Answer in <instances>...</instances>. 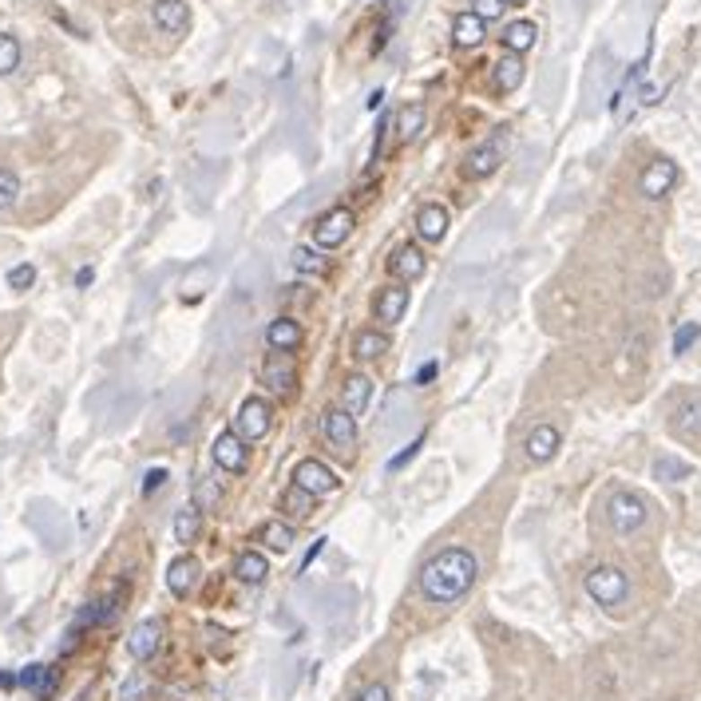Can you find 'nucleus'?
I'll return each mask as SVG.
<instances>
[{"mask_svg":"<svg viewBox=\"0 0 701 701\" xmlns=\"http://www.w3.org/2000/svg\"><path fill=\"white\" fill-rule=\"evenodd\" d=\"M476 574H479V559L468 547H444L420 571V591H425L428 602L452 607V602H460L476 587Z\"/></svg>","mask_w":701,"mask_h":701,"instance_id":"1","label":"nucleus"},{"mask_svg":"<svg viewBox=\"0 0 701 701\" xmlns=\"http://www.w3.org/2000/svg\"><path fill=\"white\" fill-rule=\"evenodd\" d=\"M587 594L599 607H618V602H627V594H630L627 571H622V566H610V563L594 566V571H587Z\"/></svg>","mask_w":701,"mask_h":701,"instance_id":"2","label":"nucleus"},{"mask_svg":"<svg viewBox=\"0 0 701 701\" xmlns=\"http://www.w3.org/2000/svg\"><path fill=\"white\" fill-rule=\"evenodd\" d=\"M607 523L614 527V535H634L646 523V499L634 492H614L607 499Z\"/></svg>","mask_w":701,"mask_h":701,"instance_id":"3","label":"nucleus"},{"mask_svg":"<svg viewBox=\"0 0 701 701\" xmlns=\"http://www.w3.org/2000/svg\"><path fill=\"white\" fill-rule=\"evenodd\" d=\"M507 155V136H492V139H484L479 147L468 151V159H464V175L468 179H487L492 171H499V162H504Z\"/></svg>","mask_w":701,"mask_h":701,"instance_id":"4","label":"nucleus"},{"mask_svg":"<svg viewBox=\"0 0 701 701\" xmlns=\"http://www.w3.org/2000/svg\"><path fill=\"white\" fill-rule=\"evenodd\" d=\"M294 484L305 487L310 495H329L341 487V479L329 464H321V460H302V464L294 468Z\"/></svg>","mask_w":701,"mask_h":701,"instance_id":"5","label":"nucleus"},{"mask_svg":"<svg viewBox=\"0 0 701 701\" xmlns=\"http://www.w3.org/2000/svg\"><path fill=\"white\" fill-rule=\"evenodd\" d=\"M353 210L349 206H333L329 215H321L317 218V226H313V238H317V246L321 250H333V246H341L345 238L353 234Z\"/></svg>","mask_w":701,"mask_h":701,"instance_id":"6","label":"nucleus"},{"mask_svg":"<svg viewBox=\"0 0 701 701\" xmlns=\"http://www.w3.org/2000/svg\"><path fill=\"white\" fill-rule=\"evenodd\" d=\"M234 428L242 440H262L266 432H270V405H266L262 397L242 400V408H238V416H234Z\"/></svg>","mask_w":701,"mask_h":701,"instance_id":"7","label":"nucleus"},{"mask_svg":"<svg viewBox=\"0 0 701 701\" xmlns=\"http://www.w3.org/2000/svg\"><path fill=\"white\" fill-rule=\"evenodd\" d=\"M674 182H678V162L674 159H654L646 171H642L638 190L646 198H666L670 190H674Z\"/></svg>","mask_w":701,"mask_h":701,"instance_id":"8","label":"nucleus"},{"mask_svg":"<svg viewBox=\"0 0 701 701\" xmlns=\"http://www.w3.org/2000/svg\"><path fill=\"white\" fill-rule=\"evenodd\" d=\"M262 377H266V385H270V389L277 392V397H290V392H294V381H297L294 353L274 349L270 357H266V364H262Z\"/></svg>","mask_w":701,"mask_h":701,"instance_id":"9","label":"nucleus"},{"mask_svg":"<svg viewBox=\"0 0 701 701\" xmlns=\"http://www.w3.org/2000/svg\"><path fill=\"white\" fill-rule=\"evenodd\" d=\"M215 464L223 468V472H230V476L246 472L250 452H246V440L238 436V432H223V436L215 440Z\"/></svg>","mask_w":701,"mask_h":701,"instance_id":"10","label":"nucleus"},{"mask_svg":"<svg viewBox=\"0 0 701 701\" xmlns=\"http://www.w3.org/2000/svg\"><path fill=\"white\" fill-rule=\"evenodd\" d=\"M151 21H155L159 32L182 36L190 28V8H187V0H155L151 4Z\"/></svg>","mask_w":701,"mask_h":701,"instance_id":"11","label":"nucleus"},{"mask_svg":"<svg viewBox=\"0 0 701 701\" xmlns=\"http://www.w3.org/2000/svg\"><path fill=\"white\" fill-rule=\"evenodd\" d=\"M321 436L329 440V444H337V448H345V452H349L353 440H357V416H349L345 408H325Z\"/></svg>","mask_w":701,"mask_h":701,"instance_id":"12","label":"nucleus"},{"mask_svg":"<svg viewBox=\"0 0 701 701\" xmlns=\"http://www.w3.org/2000/svg\"><path fill=\"white\" fill-rule=\"evenodd\" d=\"M405 313H408V285L405 282H400V285H385V290L372 297V317H377V321L397 325Z\"/></svg>","mask_w":701,"mask_h":701,"instance_id":"13","label":"nucleus"},{"mask_svg":"<svg viewBox=\"0 0 701 701\" xmlns=\"http://www.w3.org/2000/svg\"><path fill=\"white\" fill-rule=\"evenodd\" d=\"M559 428L555 425H535L531 432H527V444H523V452L531 464H547V460H555V452H559Z\"/></svg>","mask_w":701,"mask_h":701,"instance_id":"14","label":"nucleus"},{"mask_svg":"<svg viewBox=\"0 0 701 701\" xmlns=\"http://www.w3.org/2000/svg\"><path fill=\"white\" fill-rule=\"evenodd\" d=\"M159 646H162V622L159 618L139 622V627L131 630V638H127L131 658H139V662H151V658L159 654Z\"/></svg>","mask_w":701,"mask_h":701,"instance_id":"15","label":"nucleus"},{"mask_svg":"<svg viewBox=\"0 0 701 701\" xmlns=\"http://www.w3.org/2000/svg\"><path fill=\"white\" fill-rule=\"evenodd\" d=\"M674 432L678 436H686V440H701V392H689V397H681L678 400V408H674Z\"/></svg>","mask_w":701,"mask_h":701,"instance_id":"16","label":"nucleus"},{"mask_svg":"<svg viewBox=\"0 0 701 701\" xmlns=\"http://www.w3.org/2000/svg\"><path fill=\"white\" fill-rule=\"evenodd\" d=\"M372 400V381L364 377V372H353V377H345L341 385V408L349 412V416H357V412L369 408Z\"/></svg>","mask_w":701,"mask_h":701,"instance_id":"17","label":"nucleus"},{"mask_svg":"<svg viewBox=\"0 0 701 701\" xmlns=\"http://www.w3.org/2000/svg\"><path fill=\"white\" fill-rule=\"evenodd\" d=\"M198 571H203V566H198V559H190V555H179L175 563L167 566V591L171 594H190L195 591V583H198Z\"/></svg>","mask_w":701,"mask_h":701,"instance_id":"18","label":"nucleus"},{"mask_svg":"<svg viewBox=\"0 0 701 701\" xmlns=\"http://www.w3.org/2000/svg\"><path fill=\"white\" fill-rule=\"evenodd\" d=\"M389 270L397 282H416L420 274H425V250L420 246H400L397 254L389 258Z\"/></svg>","mask_w":701,"mask_h":701,"instance_id":"19","label":"nucleus"},{"mask_svg":"<svg viewBox=\"0 0 701 701\" xmlns=\"http://www.w3.org/2000/svg\"><path fill=\"white\" fill-rule=\"evenodd\" d=\"M416 234L425 238V242H440V238L448 234V210L440 203H425L416 210Z\"/></svg>","mask_w":701,"mask_h":701,"instance_id":"20","label":"nucleus"},{"mask_svg":"<svg viewBox=\"0 0 701 701\" xmlns=\"http://www.w3.org/2000/svg\"><path fill=\"white\" fill-rule=\"evenodd\" d=\"M484 36H487V24L479 21L476 13H460L452 21V44L456 48H476V44H484Z\"/></svg>","mask_w":701,"mask_h":701,"instance_id":"21","label":"nucleus"},{"mask_svg":"<svg viewBox=\"0 0 701 701\" xmlns=\"http://www.w3.org/2000/svg\"><path fill=\"white\" fill-rule=\"evenodd\" d=\"M266 341H270V349L294 353L302 345V325L294 317H277V321H270V329H266Z\"/></svg>","mask_w":701,"mask_h":701,"instance_id":"22","label":"nucleus"},{"mask_svg":"<svg viewBox=\"0 0 701 701\" xmlns=\"http://www.w3.org/2000/svg\"><path fill=\"white\" fill-rule=\"evenodd\" d=\"M266 574H270V563H266V555L242 551L234 559V579L246 583V587H258V583H266Z\"/></svg>","mask_w":701,"mask_h":701,"instance_id":"23","label":"nucleus"},{"mask_svg":"<svg viewBox=\"0 0 701 701\" xmlns=\"http://www.w3.org/2000/svg\"><path fill=\"white\" fill-rule=\"evenodd\" d=\"M492 80H495V92H504V95L515 92V88L523 83V60H520L515 52H507L504 60L495 64V75H492Z\"/></svg>","mask_w":701,"mask_h":701,"instance_id":"24","label":"nucleus"},{"mask_svg":"<svg viewBox=\"0 0 701 701\" xmlns=\"http://www.w3.org/2000/svg\"><path fill=\"white\" fill-rule=\"evenodd\" d=\"M385 349H389V337L377 329H361L357 337H353V357L357 361H381Z\"/></svg>","mask_w":701,"mask_h":701,"instance_id":"25","label":"nucleus"},{"mask_svg":"<svg viewBox=\"0 0 701 701\" xmlns=\"http://www.w3.org/2000/svg\"><path fill=\"white\" fill-rule=\"evenodd\" d=\"M175 539L182 543V547H190L198 539V535H203V512H198V507H179L175 512Z\"/></svg>","mask_w":701,"mask_h":701,"instance_id":"26","label":"nucleus"},{"mask_svg":"<svg viewBox=\"0 0 701 701\" xmlns=\"http://www.w3.org/2000/svg\"><path fill=\"white\" fill-rule=\"evenodd\" d=\"M313 504H317V495H310L305 487H297V484H290L282 492V512L290 515V520H310L313 515Z\"/></svg>","mask_w":701,"mask_h":701,"instance_id":"27","label":"nucleus"},{"mask_svg":"<svg viewBox=\"0 0 701 701\" xmlns=\"http://www.w3.org/2000/svg\"><path fill=\"white\" fill-rule=\"evenodd\" d=\"M535 36H539V28H535L531 21H515V24L504 28V48H507V52H515V56H523L527 48L535 44Z\"/></svg>","mask_w":701,"mask_h":701,"instance_id":"28","label":"nucleus"},{"mask_svg":"<svg viewBox=\"0 0 701 701\" xmlns=\"http://www.w3.org/2000/svg\"><path fill=\"white\" fill-rule=\"evenodd\" d=\"M420 131H425V108H420V103H405V108L397 111V139L408 143V139H416Z\"/></svg>","mask_w":701,"mask_h":701,"instance_id":"29","label":"nucleus"},{"mask_svg":"<svg viewBox=\"0 0 701 701\" xmlns=\"http://www.w3.org/2000/svg\"><path fill=\"white\" fill-rule=\"evenodd\" d=\"M294 270L297 274H325V270H329V258H325V254H317V250L313 246H297L294 250Z\"/></svg>","mask_w":701,"mask_h":701,"instance_id":"30","label":"nucleus"},{"mask_svg":"<svg viewBox=\"0 0 701 701\" xmlns=\"http://www.w3.org/2000/svg\"><path fill=\"white\" fill-rule=\"evenodd\" d=\"M262 539H266V547H274V551H290L297 535H294V527H290V523L274 520V523H266V527H262Z\"/></svg>","mask_w":701,"mask_h":701,"instance_id":"31","label":"nucleus"},{"mask_svg":"<svg viewBox=\"0 0 701 701\" xmlns=\"http://www.w3.org/2000/svg\"><path fill=\"white\" fill-rule=\"evenodd\" d=\"M218 504H223V487H218V479L215 476L195 479V507L210 512V507H218Z\"/></svg>","mask_w":701,"mask_h":701,"instance_id":"32","label":"nucleus"},{"mask_svg":"<svg viewBox=\"0 0 701 701\" xmlns=\"http://www.w3.org/2000/svg\"><path fill=\"white\" fill-rule=\"evenodd\" d=\"M16 68H21V40L0 32V75H13Z\"/></svg>","mask_w":701,"mask_h":701,"instance_id":"33","label":"nucleus"},{"mask_svg":"<svg viewBox=\"0 0 701 701\" xmlns=\"http://www.w3.org/2000/svg\"><path fill=\"white\" fill-rule=\"evenodd\" d=\"M654 476L666 479V484H681L689 476V464L686 460H674V456H658L654 460Z\"/></svg>","mask_w":701,"mask_h":701,"instance_id":"34","label":"nucleus"},{"mask_svg":"<svg viewBox=\"0 0 701 701\" xmlns=\"http://www.w3.org/2000/svg\"><path fill=\"white\" fill-rule=\"evenodd\" d=\"M16 203H21V179L8 167H0V210H13Z\"/></svg>","mask_w":701,"mask_h":701,"instance_id":"35","label":"nucleus"},{"mask_svg":"<svg viewBox=\"0 0 701 701\" xmlns=\"http://www.w3.org/2000/svg\"><path fill=\"white\" fill-rule=\"evenodd\" d=\"M504 0H472V13L479 16V21L484 24H492V21H499V16H504Z\"/></svg>","mask_w":701,"mask_h":701,"instance_id":"36","label":"nucleus"},{"mask_svg":"<svg viewBox=\"0 0 701 701\" xmlns=\"http://www.w3.org/2000/svg\"><path fill=\"white\" fill-rule=\"evenodd\" d=\"M32 282H36V266L21 262V266H13V270H8V285H13V290H28Z\"/></svg>","mask_w":701,"mask_h":701,"instance_id":"37","label":"nucleus"},{"mask_svg":"<svg viewBox=\"0 0 701 701\" xmlns=\"http://www.w3.org/2000/svg\"><path fill=\"white\" fill-rule=\"evenodd\" d=\"M119 697H123V701H143V697H147V678H143V674H131L127 681H123Z\"/></svg>","mask_w":701,"mask_h":701,"instance_id":"38","label":"nucleus"},{"mask_svg":"<svg viewBox=\"0 0 701 701\" xmlns=\"http://www.w3.org/2000/svg\"><path fill=\"white\" fill-rule=\"evenodd\" d=\"M701 337V325L694 321H686V325H678V333H674V353H686L689 345H694Z\"/></svg>","mask_w":701,"mask_h":701,"instance_id":"39","label":"nucleus"},{"mask_svg":"<svg viewBox=\"0 0 701 701\" xmlns=\"http://www.w3.org/2000/svg\"><path fill=\"white\" fill-rule=\"evenodd\" d=\"M44 674H48V666H44V662H32V666H28L24 674L16 678V686H24V689H32V694H36V686H40V681H44Z\"/></svg>","mask_w":701,"mask_h":701,"instance_id":"40","label":"nucleus"},{"mask_svg":"<svg viewBox=\"0 0 701 701\" xmlns=\"http://www.w3.org/2000/svg\"><path fill=\"white\" fill-rule=\"evenodd\" d=\"M353 701H392V694H389L385 681H372V686L357 689V694H353Z\"/></svg>","mask_w":701,"mask_h":701,"instance_id":"41","label":"nucleus"},{"mask_svg":"<svg viewBox=\"0 0 701 701\" xmlns=\"http://www.w3.org/2000/svg\"><path fill=\"white\" fill-rule=\"evenodd\" d=\"M420 444H425V440H412V444H405V452H400V456H392V464H389V468H392V472H400V468H405V464H408V460H412V456H416V452H420Z\"/></svg>","mask_w":701,"mask_h":701,"instance_id":"42","label":"nucleus"},{"mask_svg":"<svg viewBox=\"0 0 701 701\" xmlns=\"http://www.w3.org/2000/svg\"><path fill=\"white\" fill-rule=\"evenodd\" d=\"M56 686H60V674H56V670L48 666L44 681H40V686H36V697H52V694H56Z\"/></svg>","mask_w":701,"mask_h":701,"instance_id":"43","label":"nucleus"},{"mask_svg":"<svg viewBox=\"0 0 701 701\" xmlns=\"http://www.w3.org/2000/svg\"><path fill=\"white\" fill-rule=\"evenodd\" d=\"M162 479H167V472H162V468H151V472H147V479H143V495H151V492H155V487L162 484Z\"/></svg>","mask_w":701,"mask_h":701,"instance_id":"44","label":"nucleus"},{"mask_svg":"<svg viewBox=\"0 0 701 701\" xmlns=\"http://www.w3.org/2000/svg\"><path fill=\"white\" fill-rule=\"evenodd\" d=\"M432 377H436V361H428V364L416 369V385H432Z\"/></svg>","mask_w":701,"mask_h":701,"instance_id":"45","label":"nucleus"},{"mask_svg":"<svg viewBox=\"0 0 701 701\" xmlns=\"http://www.w3.org/2000/svg\"><path fill=\"white\" fill-rule=\"evenodd\" d=\"M321 547H325V539H317V543L310 547V551H305V563H302V571H305V566H310V563L317 559V551H321Z\"/></svg>","mask_w":701,"mask_h":701,"instance_id":"46","label":"nucleus"},{"mask_svg":"<svg viewBox=\"0 0 701 701\" xmlns=\"http://www.w3.org/2000/svg\"><path fill=\"white\" fill-rule=\"evenodd\" d=\"M92 277H95V274H92V266H83V270H80V274H75V285H80V290H83V285H88V282H92Z\"/></svg>","mask_w":701,"mask_h":701,"instance_id":"47","label":"nucleus"},{"mask_svg":"<svg viewBox=\"0 0 701 701\" xmlns=\"http://www.w3.org/2000/svg\"><path fill=\"white\" fill-rule=\"evenodd\" d=\"M16 686V678L13 674H0V689H13Z\"/></svg>","mask_w":701,"mask_h":701,"instance_id":"48","label":"nucleus"},{"mask_svg":"<svg viewBox=\"0 0 701 701\" xmlns=\"http://www.w3.org/2000/svg\"><path fill=\"white\" fill-rule=\"evenodd\" d=\"M504 4H527V0H504Z\"/></svg>","mask_w":701,"mask_h":701,"instance_id":"49","label":"nucleus"}]
</instances>
